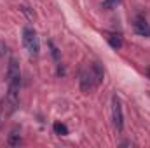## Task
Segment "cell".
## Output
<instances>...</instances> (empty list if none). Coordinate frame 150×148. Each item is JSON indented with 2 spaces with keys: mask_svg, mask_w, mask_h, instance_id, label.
<instances>
[{
  "mask_svg": "<svg viewBox=\"0 0 150 148\" xmlns=\"http://www.w3.org/2000/svg\"><path fill=\"white\" fill-rule=\"evenodd\" d=\"M103 77H105L103 66L100 63H93L89 68H86V70L80 72V91L84 94L93 92L103 82Z\"/></svg>",
  "mask_w": 150,
  "mask_h": 148,
  "instance_id": "6da1fadb",
  "label": "cell"
},
{
  "mask_svg": "<svg viewBox=\"0 0 150 148\" xmlns=\"http://www.w3.org/2000/svg\"><path fill=\"white\" fill-rule=\"evenodd\" d=\"M23 44L26 47V51L32 54V56H37L38 51H40V44H38V37H37V32L30 26H26L23 30Z\"/></svg>",
  "mask_w": 150,
  "mask_h": 148,
  "instance_id": "7a4b0ae2",
  "label": "cell"
},
{
  "mask_svg": "<svg viewBox=\"0 0 150 148\" xmlns=\"http://www.w3.org/2000/svg\"><path fill=\"white\" fill-rule=\"evenodd\" d=\"M112 120L113 125L119 132H122L124 129V117H122V105H120V99L117 96L112 98Z\"/></svg>",
  "mask_w": 150,
  "mask_h": 148,
  "instance_id": "3957f363",
  "label": "cell"
},
{
  "mask_svg": "<svg viewBox=\"0 0 150 148\" xmlns=\"http://www.w3.org/2000/svg\"><path fill=\"white\" fill-rule=\"evenodd\" d=\"M133 28H134V32H136L140 37L150 38V25H149V21L145 19V16L138 14V16L133 19Z\"/></svg>",
  "mask_w": 150,
  "mask_h": 148,
  "instance_id": "277c9868",
  "label": "cell"
},
{
  "mask_svg": "<svg viewBox=\"0 0 150 148\" xmlns=\"http://www.w3.org/2000/svg\"><path fill=\"white\" fill-rule=\"evenodd\" d=\"M107 40H108V44H110V47L115 49V51H119L120 47H122V37L119 35V33H107Z\"/></svg>",
  "mask_w": 150,
  "mask_h": 148,
  "instance_id": "5b68a950",
  "label": "cell"
},
{
  "mask_svg": "<svg viewBox=\"0 0 150 148\" xmlns=\"http://www.w3.org/2000/svg\"><path fill=\"white\" fill-rule=\"evenodd\" d=\"M52 129H54V132L59 134V136H67V134H68V127H67L65 124H61V122H54Z\"/></svg>",
  "mask_w": 150,
  "mask_h": 148,
  "instance_id": "8992f818",
  "label": "cell"
},
{
  "mask_svg": "<svg viewBox=\"0 0 150 148\" xmlns=\"http://www.w3.org/2000/svg\"><path fill=\"white\" fill-rule=\"evenodd\" d=\"M120 2H122V0H105V2L101 4V7L107 9V11H112V9H115Z\"/></svg>",
  "mask_w": 150,
  "mask_h": 148,
  "instance_id": "52a82bcc",
  "label": "cell"
},
{
  "mask_svg": "<svg viewBox=\"0 0 150 148\" xmlns=\"http://www.w3.org/2000/svg\"><path fill=\"white\" fill-rule=\"evenodd\" d=\"M11 147H18V145H21V138H19V134H16V132H12L11 136H9V141H7Z\"/></svg>",
  "mask_w": 150,
  "mask_h": 148,
  "instance_id": "ba28073f",
  "label": "cell"
},
{
  "mask_svg": "<svg viewBox=\"0 0 150 148\" xmlns=\"http://www.w3.org/2000/svg\"><path fill=\"white\" fill-rule=\"evenodd\" d=\"M7 117V113H5V108H4V99L0 101V127H2V122H4V118Z\"/></svg>",
  "mask_w": 150,
  "mask_h": 148,
  "instance_id": "9c48e42d",
  "label": "cell"
},
{
  "mask_svg": "<svg viewBox=\"0 0 150 148\" xmlns=\"http://www.w3.org/2000/svg\"><path fill=\"white\" fill-rule=\"evenodd\" d=\"M9 52V49H7V45L4 44V42H0V56H5Z\"/></svg>",
  "mask_w": 150,
  "mask_h": 148,
  "instance_id": "30bf717a",
  "label": "cell"
},
{
  "mask_svg": "<svg viewBox=\"0 0 150 148\" xmlns=\"http://www.w3.org/2000/svg\"><path fill=\"white\" fill-rule=\"evenodd\" d=\"M147 75H149V78H150V68H149V70H147Z\"/></svg>",
  "mask_w": 150,
  "mask_h": 148,
  "instance_id": "8fae6325",
  "label": "cell"
}]
</instances>
